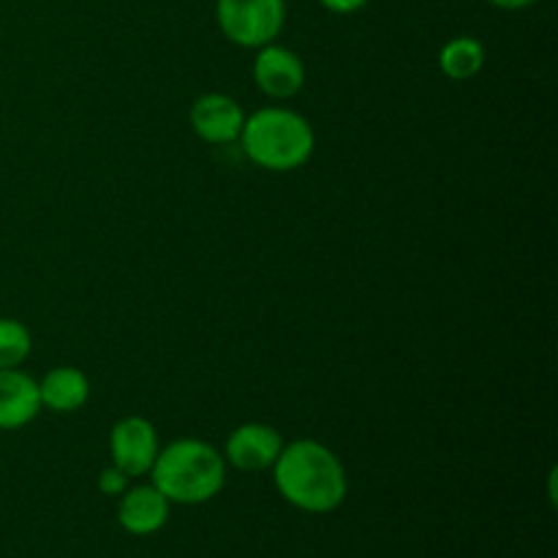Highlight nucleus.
I'll use <instances>...</instances> for the list:
<instances>
[{"mask_svg": "<svg viewBox=\"0 0 558 558\" xmlns=\"http://www.w3.org/2000/svg\"><path fill=\"white\" fill-rule=\"evenodd\" d=\"M270 472L281 499L308 515L336 512L349 494L347 469L341 458L316 439H298L283 445Z\"/></svg>", "mask_w": 558, "mask_h": 558, "instance_id": "1", "label": "nucleus"}, {"mask_svg": "<svg viewBox=\"0 0 558 558\" xmlns=\"http://www.w3.org/2000/svg\"><path fill=\"white\" fill-rule=\"evenodd\" d=\"M223 452L202 439H174L161 447L150 480L169 505L196 507L216 499L227 485Z\"/></svg>", "mask_w": 558, "mask_h": 558, "instance_id": "2", "label": "nucleus"}, {"mask_svg": "<svg viewBox=\"0 0 558 558\" xmlns=\"http://www.w3.org/2000/svg\"><path fill=\"white\" fill-rule=\"evenodd\" d=\"M240 147L251 163L267 172H294L305 167L316 150V131L289 107H262L245 114Z\"/></svg>", "mask_w": 558, "mask_h": 558, "instance_id": "3", "label": "nucleus"}, {"mask_svg": "<svg viewBox=\"0 0 558 558\" xmlns=\"http://www.w3.org/2000/svg\"><path fill=\"white\" fill-rule=\"evenodd\" d=\"M216 22L234 47L259 49L281 36L287 0H216Z\"/></svg>", "mask_w": 558, "mask_h": 558, "instance_id": "4", "label": "nucleus"}, {"mask_svg": "<svg viewBox=\"0 0 558 558\" xmlns=\"http://www.w3.org/2000/svg\"><path fill=\"white\" fill-rule=\"evenodd\" d=\"M158 450H161V441H158L156 425L150 420L140 417V414L118 420L109 430L112 466L120 469L129 480L150 474Z\"/></svg>", "mask_w": 558, "mask_h": 558, "instance_id": "5", "label": "nucleus"}, {"mask_svg": "<svg viewBox=\"0 0 558 558\" xmlns=\"http://www.w3.org/2000/svg\"><path fill=\"white\" fill-rule=\"evenodd\" d=\"M283 445L287 441L272 425L243 423L229 434L227 445H223V461L243 474L270 472L276 458L281 456Z\"/></svg>", "mask_w": 558, "mask_h": 558, "instance_id": "6", "label": "nucleus"}, {"mask_svg": "<svg viewBox=\"0 0 558 558\" xmlns=\"http://www.w3.org/2000/svg\"><path fill=\"white\" fill-rule=\"evenodd\" d=\"M254 82L272 101H289L305 87V65L298 52L281 44H265L256 49Z\"/></svg>", "mask_w": 558, "mask_h": 558, "instance_id": "7", "label": "nucleus"}, {"mask_svg": "<svg viewBox=\"0 0 558 558\" xmlns=\"http://www.w3.org/2000/svg\"><path fill=\"white\" fill-rule=\"evenodd\" d=\"M189 123L207 145H232L240 140L245 112L227 93H205L191 104Z\"/></svg>", "mask_w": 558, "mask_h": 558, "instance_id": "8", "label": "nucleus"}, {"mask_svg": "<svg viewBox=\"0 0 558 558\" xmlns=\"http://www.w3.org/2000/svg\"><path fill=\"white\" fill-rule=\"evenodd\" d=\"M118 499V523L131 537H150L167 526L172 505L153 483L125 488Z\"/></svg>", "mask_w": 558, "mask_h": 558, "instance_id": "9", "label": "nucleus"}, {"mask_svg": "<svg viewBox=\"0 0 558 558\" xmlns=\"http://www.w3.org/2000/svg\"><path fill=\"white\" fill-rule=\"evenodd\" d=\"M41 412L38 381L22 368L0 371V430H20Z\"/></svg>", "mask_w": 558, "mask_h": 558, "instance_id": "10", "label": "nucleus"}, {"mask_svg": "<svg viewBox=\"0 0 558 558\" xmlns=\"http://www.w3.org/2000/svg\"><path fill=\"white\" fill-rule=\"evenodd\" d=\"M38 398H41V409L74 414L90 398V379L74 365H58V368L47 371L44 379L38 381Z\"/></svg>", "mask_w": 558, "mask_h": 558, "instance_id": "11", "label": "nucleus"}, {"mask_svg": "<svg viewBox=\"0 0 558 558\" xmlns=\"http://www.w3.org/2000/svg\"><path fill=\"white\" fill-rule=\"evenodd\" d=\"M485 47L474 36H456L439 49V71L450 82H469L483 71Z\"/></svg>", "mask_w": 558, "mask_h": 558, "instance_id": "12", "label": "nucleus"}, {"mask_svg": "<svg viewBox=\"0 0 558 558\" xmlns=\"http://www.w3.org/2000/svg\"><path fill=\"white\" fill-rule=\"evenodd\" d=\"M33 352V336L20 319L0 316V371L20 368Z\"/></svg>", "mask_w": 558, "mask_h": 558, "instance_id": "13", "label": "nucleus"}, {"mask_svg": "<svg viewBox=\"0 0 558 558\" xmlns=\"http://www.w3.org/2000/svg\"><path fill=\"white\" fill-rule=\"evenodd\" d=\"M125 488H129V477H125L120 469L107 466L101 474H98V490H101V494L120 496Z\"/></svg>", "mask_w": 558, "mask_h": 558, "instance_id": "14", "label": "nucleus"}, {"mask_svg": "<svg viewBox=\"0 0 558 558\" xmlns=\"http://www.w3.org/2000/svg\"><path fill=\"white\" fill-rule=\"evenodd\" d=\"M319 3L332 14H354V11L365 9L371 0H319Z\"/></svg>", "mask_w": 558, "mask_h": 558, "instance_id": "15", "label": "nucleus"}, {"mask_svg": "<svg viewBox=\"0 0 558 558\" xmlns=\"http://www.w3.org/2000/svg\"><path fill=\"white\" fill-rule=\"evenodd\" d=\"M490 5H496V9L501 11H523L529 9V5H534L537 0H488Z\"/></svg>", "mask_w": 558, "mask_h": 558, "instance_id": "16", "label": "nucleus"}]
</instances>
